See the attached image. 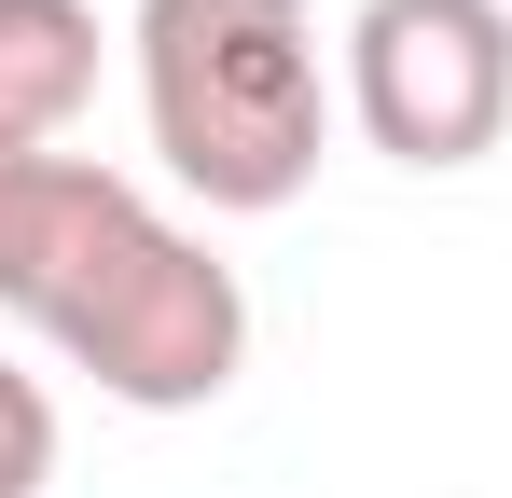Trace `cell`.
<instances>
[{"label": "cell", "mask_w": 512, "mask_h": 498, "mask_svg": "<svg viewBox=\"0 0 512 498\" xmlns=\"http://www.w3.org/2000/svg\"><path fill=\"white\" fill-rule=\"evenodd\" d=\"M0 305L139 415L222 402L236 360H250L236 263L208 236H180L139 180L42 153V139H0Z\"/></svg>", "instance_id": "1"}, {"label": "cell", "mask_w": 512, "mask_h": 498, "mask_svg": "<svg viewBox=\"0 0 512 498\" xmlns=\"http://www.w3.org/2000/svg\"><path fill=\"white\" fill-rule=\"evenodd\" d=\"M346 111L388 166H485L512 139V0H360Z\"/></svg>", "instance_id": "3"}, {"label": "cell", "mask_w": 512, "mask_h": 498, "mask_svg": "<svg viewBox=\"0 0 512 498\" xmlns=\"http://www.w3.org/2000/svg\"><path fill=\"white\" fill-rule=\"evenodd\" d=\"M139 111L180 194L208 208H291L333 153V70L305 0H139Z\"/></svg>", "instance_id": "2"}, {"label": "cell", "mask_w": 512, "mask_h": 498, "mask_svg": "<svg viewBox=\"0 0 512 498\" xmlns=\"http://www.w3.org/2000/svg\"><path fill=\"white\" fill-rule=\"evenodd\" d=\"M42 485H56V402H42V374L0 360V498H42Z\"/></svg>", "instance_id": "5"}, {"label": "cell", "mask_w": 512, "mask_h": 498, "mask_svg": "<svg viewBox=\"0 0 512 498\" xmlns=\"http://www.w3.org/2000/svg\"><path fill=\"white\" fill-rule=\"evenodd\" d=\"M97 97V14L84 0H0V139H70Z\"/></svg>", "instance_id": "4"}]
</instances>
